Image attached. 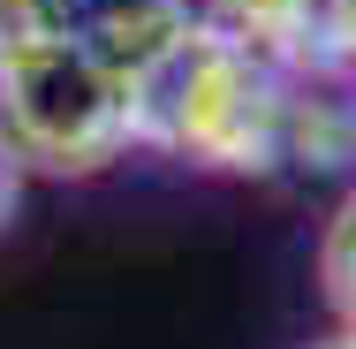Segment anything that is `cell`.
<instances>
[{"label":"cell","mask_w":356,"mask_h":349,"mask_svg":"<svg viewBox=\"0 0 356 349\" xmlns=\"http://www.w3.org/2000/svg\"><path fill=\"white\" fill-rule=\"evenodd\" d=\"M303 8H311V0H197L205 23L235 31V38H258V46H296Z\"/></svg>","instance_id":"cell-5"},{"label":"cell","mask_w":356,"mask_h":349,"mask_svg":"<svg viewBox=\"0 0 356 349\" xmlns=\"http://www.w3.org/2000/svg\"><path fill=\"white\" fill-rule=\"evenodd\" d=\"M46 31H69L144 84V69L197 23V0H38Z\"/></svg>","instance_id":"cell-3"},{"label":"cell","mask_w":356,"mask_h":349,"mask_svg":"<svg viewBox=\"0 0 356 349\" xmlns=\"http://www.w3.org/2000/svg\"><path fill=\"white\" fill-rule=\"evenodd\" d=\"M349 160H356V84H349Z\"/></svg>","instance_id":"cell-7"},{"label":"cell","mask_w":356,"mask_h":349,"mask_svg":"<svg viewBox=\"0 0 356 349\" xmlns=\"http://www.w3.org/2000/svg\"><path fill=\"white\" fill-rule=\"evenodd\" d=\"M318 288H326L341 334H356V190L334 205L326 235H318Z\"/></svg>","instance_id":"cell-4"},{"label":"cell","mask_w":356,"mask_h":349,"mask_svg":"<svg viewBox=\"0 0 356 349\" xmlns=\"http://www.w3.org/2000/svg\"><path fill=\"white\" fill-rule=\"evenodd\" d=\"M137 137V76L69 31L0 38V152L38 175H99Z\"/></svg>","instance_id":"cell-2"},{"label":"cell","mask_w":356,"mask_h":349,"mask_svg":"<svg viewBox=\"0 0 356 349\" xmlns=\"http://www.w3.org/2000/svg\"><path fill=\"white\" fill-rule=\"evenodd\" d=\"M137 137L213 175L288 167V46L190 23L137 84Z\"/></svg>","instance_id":"cell-1"},{"label":"cell","mask_w":356,"mask_h":349,"mask_svg":"<svg viewBox=\"0 0 356 349\" xmlns=\"http://www.w3.org/2000/svg\"><path fill=\"white\" fill-rule=\"evenodd\" d=\"M296 54L334 76H356V0H311L303 31H296Z\"/></svg>","instance_id":"cell-6"},{"label":"cell","mask_w":356,"mask_h":349,"mask_svg":"<svg viewBox=\"0 0 356 349\" xmlns=\"http://www.w3.org/2000/svg\"><path fill=\"white\" fill-rule=\"evenodd\" d=\"M318 349H356V334H334V342H318Z\"/></svg>","instance_id":"cell-8"}]
</instances>
